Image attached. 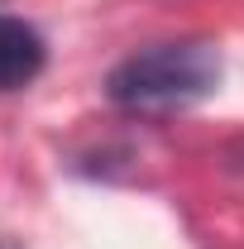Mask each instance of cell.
Returning a JSON list of instances; mask_svg holds the SVG:
<instances>
[{"instance_id":"obj_2","label":"cell","mask_w":244,"mask_h":249,"mask_svg":"<svg viewBox=\"0 0 244 249\" xmlns=\"http://www.w3.org/2000/svg\"><path fill=\"white\" fill-rule=\"evenodd\" d=\"M43 62H48V48H43L38 29H29L15 15H0V91L29 87L43 72Z\"/></svg>"},{"instance_id":"obj_1","label":"cell","mask_w":244,"mask_h":249,"mask_svg":"<svg viewBox=\"0 0 244 249\" xmlns=\"http://www.w3.org/2000/svg\"><path fill=\"white\" fill-rule=\"evenodd\" d=\"M215 82H220V53L201 38H187V43H153L115 62L105 77V96L124 115L163 120L206 101Z\"/></svg>"}]
</instances>
